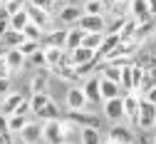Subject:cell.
I'll return each instance as SVG.
<instances>
[{
    "label": "cell",
    "mask_w": 156,
    "mask_h": 144,
    "mask_svg": "<svg viewBox=\"0 0 156 144\" xmlns=\"http://www.w3.org/2000/svg\"><path fill=\"white\" fill-rule=\"evenodd\" d=\"M72 132V124L65 119H57V122H45L42 124V139L47 144H67V137Z\"/></svg>",
    "instance_id": "cell-1"
},
{
    "label": "cell",
    "mask_w": 156,
    "mask_h": 144,
    "mask_svg": "<svg viewBox=\"0 0 156 144\" xmlns=\"http://www.w3.org/2000/svg\"><path fill=\"white\" fill-rule=\"evenodd\" d=\"M67 122L80 129H99V117H97L92 109H84V112H67Z\"/></svg>",
    "instance_id": "cell-2"
},
{
    "label": "cell",
    "mask_w": 156,
    "mask_h": 144,
    "mask_svg": "<svg viewBox=\"0 0 156 144\" xmlns=\"http://www.w3.org/2000/svg\"><path fill=\"white\" fill-rule=\"evenodd\" d=\"M136 124H139L144 132L156 127V105L141 99V107H139V117H136Z\"/></svg>",
    "instance_id": "cell-3"
},
{
    "label": "cell",
    "mask_w": 156,
    "mask_h": 144,
    "mask_svg": "<svg viewBox=\"0 0 156 144\" xmlns=\"http://www.w3.org/2000/svg\"><path fill=\"white\" fill-rule=\"evenodd\" d=\"M77 28L84 32H107V20L104 15H82Z\"/></svg>",
    "instance_id": "cell-4"
},
{
    "label": "cell",
    "mask_w": 156,
    "mask_h": 144,
    "mask_svg": "<svg viewBox=\"0 0 156 144\" xmlns=\"http://www.w3.org/2000/svg\"><path fill=\"white\" fill-rule=\"evenodd\" d=\"M67 107H69V112H84V109L89 107L87 94H84L82 87H72V90H67Z\"/></svg>",
    "instance_id": "cell-5"
},
{
    "label": "cell",
    "mask_w": 156,
    "mask_h": 144,
    "mask_svg": "<svg viewBox=\"0 0 156 144\" xmlns=\"http://www.w3.org/2000/svg\"><path fill=\"white\" fill-rule=\"evenodd\" d=\"M23 102H25V94L23 92H10L3 99V105H0V114H3V117H12L17 109H20Z\"/></svg>",
    "instance_id": "cell-6"
},
{
    "label": "cell",
    "mask_w": 156,
    "mask_h": 144,
    "mask_svg": "<svg viewBox=\"0 0 156 144\" xmlns=\"http://www.w3.org/2000/svg\"><path fill=\"white\" fill-rule=\"evenodd\" d=\"M129 13H131V17H134L139 25H141V23H149V20L154 17L146 0H131V3H129Z\"/></svg>",
    "instance_id": "cell-7"
},
{
    "label": "cell",
    "mask_w": 156,
    "mask_h": 144,
    "mask_svg": "<svg viewBox=\"0 0 156 144\" xmlns=\"http://www.w3.org/2000/svg\"><path fill=\"white\" fill-rule=\"evenodd\" d=\"M104 117L119 124V122L126 117V114H124V99L119 97V99H109V102H104Z\"/></svg>",
    "instance_id": "cell-8"
},
{
    "label": "cell",
    "mask_w": 156,
    "mask_h": 144,
    "mask_svg": "<svg viewBox=\"0 0 156 144\" xmlns=\"http://www.w3.org/2000/svg\"><path fill=\"white\" fill-rule=\"evenodd\" d=\"M109 142L112 144H134V132L124 124H114L109 129Z\"/></svg>",
    "instance_id": "cell-9"
},
{
    "label": "cell",
    "mask_w": 156,
    "mask_h": 144,
    "mask_svg": "<svg viewBox=\"0 0 156 144\" xmlns=\"http://www.w3.org/2000/svg\"><path fill=\"white\" fill-rule=\"evenodd\" d=\"M122 99H124V114L136 122V117H139V107H141V99H144V97L136 94V92H129V94H124Z\"/></svg>",
    "instance_id": "cell-10"
},
{
    "label": "cell",
    "mask_w": 156,
    "mask_h": 144,
    "mask_svg": "<svg viewBox=\"0 0 156 144\" xmlns=\"http://www.w3.org/2000/svg\"><path fill=\"white\" fill-rule=\"evenodd\" d=\"M84 94H87V102L89 105H99L102 102V90H99V77H87V82L82 85Z\"/></svg>",
    "instance_id": "cell-11"
},
{
    "label": "cell",
    "mask_w": 156,
    "mask_h": 144,
    "mask_svg": "<svg viewBox=\"0 0 156 144\" xmlns=\"http://www.w3.org/2000/svg\"><path fill=\"white\" fill-rule=\"evenodd\" d=\"M99 90H102V102H109V99H119V97H124L122 87L116 85V82L104 79V77H99Z\"/></svg>",
    "instance_id": "cell-12"
},
{
    "label": "cell",
    "mask_w": 156,
    "mask_h": 144,
    "mask_svg": "<svg viewBox=\"0 0 156 144\" xmlns=\"http://www.w3.org/2000/svg\"><path fill=\"white\" fill-rule=\"evenodd\" d=\"M84 37H87V32L84 30H80V28H72V30H67V42H65V52H74V50H80L82 47V42H84Z\"/></svg>",
    "instance_id": "cell-13"
},
{
    "label": "cell",
    "mask_w": 156,
    "mask_h": 144,
    "mask_svg": "<svg viewBox=\"0 0 156 144\" xmlns=\"http://www.w3.org/2000/svg\"><path fill=\"white\" fill-rule=\"evenodd\" d=\"M65 42H67V30H52L42 37V47H60L65 50Z\"/></svg>",
    "instance_id": "cell-14"
},
{
    "label": "cell",
    "mask_w": 156,
    "mask_h": 144,
    "mask_svg": "<svg viewBox=\"0 0 156 144\" xmlns=\"http://www.w3.org/2000/svg\"><path fill=\"white\" fill-rule=\"evenodd\" d=\"M25 10H27V15H30V23H32V25H37L40 30H47V28H50V13L37 10V8H32V5H27Z\"/></svg>",
    "instance_id": "cell-15"
},
{
    "label": "cell",
    "mask_w": 156,
    "mask_h": 144,
    "mask_svg": "<svg viewBox=\"0 0 156 144\" xmlns=\"http://www.w3.org/2000/svg\"><path fill=\"white\" fill-rule=\"evenodd\" d=\"M82 15H84V10L77 8V5H65V8L60 10V20H62L65 25H77Z\"/></svg>",
    "instance_id": "cell-16"
},
{
    "label": "cell",
    "mask_w": 156,
    "mask_h": 144,
    "mask_svg": "<svg viewBox=\"0 0 156 144\" xmlns=\"http://www.w3.org/2000/svg\"><path fill=\"white\" fill-rule=\"evenodd\" d=\"M20 139H23V144H35V142H40V139H42V124L30 122V124L20 132Z\"/></svg>",
    "instance_id": "cell-17"
},
{
    "label": "cell",
    "mask_w": 156,
    "mask_h": 144,
    "mask_svg": "<svg viewBox=\"0 0 156 144\" xmlns=\"http://www.w3.org/2000/svg\"><path fill=\"white\" fill-rule=\"evenodd\" d=\"M3 57H5V62L10 65V70L15 72V70H23L25 67V62H27V57L20 52V50H5L3 52Z\"/></svg>",
    "instance_id": "cell-18"
},
{
    "label": "cell",
    "mask_w": 156,
    "mask_h": 144,
    "mask_svg": "<svg viewBox=\"0 0 156 144\" xmlns=\"http://www.w3.org/2000/svg\"><path fill=\"white\" fill-rule=\"evenodd\" d=\"M94 55H97V52H92V50H87V47H80V50H74V52H69V57H72V65H74V67H82V65H89L92 60H94Z\"/></svg>",
    "instance_id": "cell-19"
},
{
    "label": "cell",
    "mask_w": 156,
    "mask_h": 144,
    "mask_svg": "<svg viewBox=\"0 0 156 144\" xmlns=\"http://www.w3.org/2000/svg\"><path fill=\"white\" fill-rule=\"evenodd\" d=\"M27 25H30V15H27V10H20V13L10 15V30H17V32H23Z\"/></svg>",
    "instance_id": "cell-20"
},
{
    "label": "cell",
    "mask_w": 156,
    "mask_h": 144,
    "mask_svg": "<svg viewBox=\"0 0 156 144\" xmlns=\"http://www.w3.org/2000/svg\"><path fill=\"white\" fill-rule=\"evenodd\" d=\"M30 87H32V94H47V70L37 72L30 82Z\"/></svg>",
    "instance_id": "cell-21"
},
{
    "label": "cell",
    "mask_w": 156,
    "mask_h": 144,
    "mask_svg": "<svg viewBox=\"0 0 156 144\" xmlns=\"http://www.w3.org/2000/svg\"><path fill=\"white\" fill-rule=\"evenodd\" d=\"M27 124H30V119L23 117V114H12V117H8V132H10V134H15V132L20 134Z\"/></svg>",
    "instance_id": "cell-22"
},
{
    "label": "cell",
    "mask_w": 156,
    "mask_h": 144,
    "mask_svg": "<svg viewBox=\"0 0 156 144\" xmlns=\"http://www.w3.org/2000/svg\"><path fill=\"white\" fill-rule=\"evenodd\" d=\"M52 75L62 77V79H67V82H77V79H80V75H77V67H74V65H60V67L52 70Z\"/></svg>",
    "instance_id": "cell-23"
},
{
    "label": "cell",
    "mask_w": 156,
    "mask_h": 144,
    "mask_svg": "<svg viewBox=\"0 0 156 144\" xmlns=\"http://www.w3.org/2000/svg\"><path fill=\"white\" fill-rule=\"evenodd\" d=\"M37 117H40L42 122H57V119H62V112H60V107H57L55 102H50L42 112H37Z\"/></svg>",
    "instance_id": "cell-24"
},
{
    "label": "cell",
    "mask_w": 156,
    "mask_h": 144,
    "mask_svg": "<svg viewBox=\"0 0 156 144\" xmlns=\"http://www.w3.org/2000/svg\"><path fill=\"white\" fill-rule=\"evenodd\" d=\"M23 42H25V35H23V32H17V30H10V32L3 37V45H5L8 50H17Z\"/></svg>",
    "instance_id": "cell-25"
},
{
    "label": "cell",
    "mask_w": 156,
    "mask_h": 144,
    "mask_svg": "<svg viewBox=\"0 0 156 144\" xmlns=\"http://www.w3.org/2000/svg\"><path fill=\"white\" fill-rule=\"evenodd\" d=\"M102 42H104V32H87V37H84L82 47H87V50L97 52V50L102 47Z\"/></svg>",
    "instance_id": "cell-26"
},
{
    "label": "cell",
    "mask_w": 156,
    "mask_h": 144,
    "mask_svg": "<svg viewBox=\"0 0 156 144\" xmlns=\"http://www.w3.org/2000/svg\"><path fill=\"white\" fill-rule=\"evenodd\" d=\"M154 32H156V23H154V20H149V23H141L139 30H136V42L141 45L146 37H154Z\"/></svg>",
    "instance_id": "cell-27"
},
{
    "label": "cell",
    "mask_w": 156,
    "mask_h": 144,
    "mask_svg": "<svg viewBox=\"0 0 156 144\" xmlns=\"http://www.w3.org/2000/svg\"><path fill=\"white\" fill-rule=\"evenodd\" d=\"M102 77H104V79H109V82H116V85H119V82H122V70L116 67V65L104 62V67H102Z\"/></svg>",
    "instance_id": "cell-28"
},
{
    "label": "cell",
    "mask_w": 156,
    "mask_h": 144,
    "mask_svg": "<svg viewBox=\"0 0 156 144\" xmlns=\"http://www.w3.org/2000/svg\"><path fill=\"white\" fill-rule=\"evenodd\" d=\"M50 102H52L50 94H32V97H30V107H32V112L37 114V112H42Z\"/></svg>",
    "instance_id": "cell-29"
},
{
    "label": "cell",
    "mask_w": 156,
    "mask_h": 144,
    "mask_svg": "<svg viewBox=\"0 0 156 144\" xmlns=\"http://www.w3.org/2000/svg\"><path fill=\"white\" fill-rule=\"evenodd\" d=\"M80 137H82V144H102V134L99 129H80Z\"/></svg>",
    "instance_id": "cell-30"
},
{
    "label": "cell",
    "mask_w": 156,
    "mask_h": 144,
    "mask_svg": "<svg viewBox=\"0 0 156 144\" xmlns=\"http://www.w3.org/2000/svg\"><path fill=\"white\" fill-rule=\"evenodd\" d=\"M23 35H25V40H32V42H42V37H45V30H40L37 25H27L25 30H23Z\"/></svg>",
    "instance_id": "cell-31"
},
{
    "label": "cell",
    "mask_w": 156,
    "mask_h": 144,
    "mask_svg": "<svg viewBox=\"0 0 156 144\" xmlns=\"http://www.w3.org/2000/svg\"><path fill=\"white\" fill-rule=\"evenodd\" d=\"M17 50H20L25 57H32L35 52H40V50H42V42H32V40H25V42L17 47Z\"/></svg>",
    "instance_id": "cell-32"
},
{
    "label": "cell",
    "mask_w": 156,
    "mask_h": 144,
    "mask_svg": "<svg viewBox=\"0 0 156 144\" xmlns=\"http://www.w3.org/2000/svg\"><path fill=\"white\" fill-rule=\"evenodd\" d=\"M82 10H84V15H102L104 13V3H99V0H87Z\"/></svg>",
    "instance_id": "cell-33"
},
{
    "label": "cell",
    "mask_w": 156,
    "mask_h": 144,
    "mask_svg": "<svg viewBox=\"0 0 156 144\" xmlns=\"http://www.w3.org/2000/svg\"><path fill=\"white\" fill-rule=\"evenodd\" d=\"M27 62H30L32 67H40V70H47V57H45V47H42L40 52H35L32 57H27Z\"/></svg>",
    "instance_id": "cell-34"
},
{
    "label": "cell",
    "mask_w": 156,
    "mask_h": 144,
    "mask_svg": "<svg viewBox=\"0 0 156 144\" xmlns=\"http://www.w3.org/2000/svg\"><path fill=\"white\" fill-rule=\"evenodd\" d=\"M124 25H126V15H124V17H116V20H112V23L107 25V32H104V35H119Z\"/></svg>",
    "instance_id": "cell-35"
},
{
    "label": "cell",
    "mask_w": 156,
    "mask_h": 144,
    "mask_svg": "<svg viewBox=\"0 0 156 144\" xmlns=\"http://www.w3.org/2000/svg\"><path fill=\"white\" fill-rule=\"evenodd\" d=\"M27 5H32V8H37V10H45V13H52L55 0H30Z\"/></svg>",
    "instance_id": "cell-36"
},
{
    "label": "cell",
    "mask_w": 156,
    "mask_h": 144,
    "mask_svg": "<svg viewBox=\"0 0 156 144\" xmlns=\"http://www.w3.org/2000/svg\"><path fill=\"white\" fill-rule=\"evenodd\" d=\"M5 10H8V15H15V13H20V10H25L27 5H25V0H10L8 5H3Z\"/></svg>",
    "instance_id": "cell-37"
},
{
    "label": "cell",
    "mask_w": 156,
    "mask_h": 144,
    "mask_svg": "<svg viewBox=\"0 0 156 144\" xmlns=\"http://www.w3.org/2000/svg\"><path fill=\"white\" fill-rule=\"evenodd\" d=\"M10 75H12V70H10V65L5 62V57L0 55V79H10Z\"/></svg>",
    "instance_id": "cell-38"
},
{
    "label": "cell",
    "mask_w": 156,
    "mask_h": 144,
    "mask_svg": "<svg viewBox=\"0 0 156 144\" xmlns=\"http://www.w3.org/2000/svg\"><path fill=\"white\" fill-rule=\"evenodd\" d=\"M10 94V79H0V97Z\"/></svg>",
    "instance_id": "cell-39"
},
{
    "label": "cell",
    "mask_w": 156,
    "mask_h": 144,
    "mask_svg": "<svg viewBox=\"0 0 156 144\" xmlns=\"http://www.w3.org/2000/svg\"><path fill=\"white\" fill-rule=\"evenodd\" d=\"M144 99H146V102H151V105H156V87H151V90L144 94Z\"/></svg>",
    "instance_id": "cell-40"
},
{
    "label": "cell",
    "mask_w": 156,
    "mask_h": 144,
    "mask_svg": "<svg viewBox=\"0 0 156 144\" xmlns=\"http://www.w3.org/2000/svg\"><path fill=\"white\" fill-rule=\"evenodd\" d=\"M149 3V10H151V15H156V0H146Z\"/></svg>",
    "instance_id": "cell-41"
},
{
    "label": "cell",
    "mask_w": 156,
    "mask_h": 144,
    "mask_svg": "<svg viewBox=\"0 0 156 144\" xmlns=\"http://www.w3.org/2000/svg\"><path fill=\"white\" fill-rule=\"evenodd\" d=\"M0 20H10V15H8V10H5V8H0Z\"/></svg>",
    "instance_id": "cell-42"
},
{
    "label": "cell",
    "mask_w": 156,
    "mask_h": 144,
    "mask_svg": "<svg viewBox=\"0 0 156 144\" xmlns=\"http://www.w3.org/2000/svg\"><path fill=\"white\" fill-rule=\"evenodd\" d=\"M114 3H131V0H107L104 5H114Z\"/></svg>",
    "instance_id": "cell-43"
},
{
    "label": "cell",
    "mask_w": 156,
    "mask_h": 144,
    "mask_svg": "<svg viewBox=\"0 0 156 144\" xmlns=\"http://www.w3.org/2000/svg\"><path fill=\"white\" fill-rule=\"evenodd\" d=\"M0 3H3V5H8V3H10V0H0Z\"/></svg>",
    "instance_id": "cell-44"
},
{
    "label": "cell",
    "mask_w": 156,
    "mask_h": 144,
    "mask_svg": "<svg viewBox=\"0 0 156 144\" xmlns=\"http://www.w3.org/2000/svg\"><path fill=\"white\" fill-rule=\"evenodd\" d=\"M99 3H107V0H99Z\"/></svg>",
    "instance_id": "cell-45"
},
{
    "label": "cell",
    "mask_w": 156,
    "mask_h": 144,
    "mask_svg": "<svg viewBox=\"0 0 156 144\" xmlns=\"http://www.w3.org/2000/svg\"><path fill=\"white\" fill-rule=\"evenodd\" d=\"M154 40H156V32H154Z\"/></svg>",
    "instance_id": "cell-46"
},
{
    "label": "cell",
    "mask_w": 156,
    "mask_h": 144,
    "mask_svg": "<svg viewBox=\"0 0 156 144\" xmlns=\"http://www.w3.org/2000/svg\"><path fill=\"white\" fill-rule=\"evenodd\" d=\"M154 144H156V137H154Z\"/></svg>",
    "instance_id": "cell-47"
},
{
    "label": "cell",
    "mask_w": 156,
    "mask_h": 144,
    "mask_svg": "<svg viewBox=\"0 0 156 144\" xmlns=\"http://www.w3.org/2000/svg\"><path fill=\"white\" fill-rule=\"evenodd\" d=\"M0 8H3V3H0Z\"/></svg>",
    "instance_id": "cell-48"
},
{
    "label": "cell",
    "mask_w": 156,
    "mask_h": 144,
    "mask_svg": "<svg viewBox=\"0 0 156 144\" xmlns=\"http://www.w3.org/2000/svg\"><path fill=\"white\" fill-rule=\"evenodd\" d=\"M67 144H69V142H67Z\"/></svg>",
    "instance_id": "cell-49"
}]
</instances>
